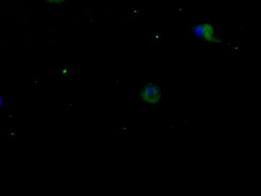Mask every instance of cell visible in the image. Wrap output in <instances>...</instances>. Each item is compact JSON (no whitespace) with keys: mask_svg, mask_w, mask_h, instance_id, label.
Instances as JSON below:
<instances>
[{"mask_svg":"<svg viewBox=\"0 0 261 196\" xmlns=\"http://www.w3.org/2000/svg\"><path fill=\"white\" fill-rule=\"evenodd\" d=\"M160 90L159 88L154 84H147L141 92L142 99L149 103H156L160 97Z\"/></svg>","mask_w":261,"mask_h":196,"instance_id":"cell-1","label":"cell"},{"mask_svg":"<svg viewBox=\"0 0 261 196\" xmlns=\"http://www.w3.org/2000/svg\"><path fill=\"white\" fill-rule=\"evenodd\" d=\"M2 99L1 96H0V109H1V106H2Z\"/></svg>","mask_w":261,"mask_h":196,"instance_id":"cell-4","label":"cell"},{"mask_svg":"<svg viewBox=\"0 0 261 196\" xmlns=\"http://www.w3.org/2000/svg\"><path fill=\"white\" fill-rule=\"evenodd\" d=\"M48 2H51V3H59L63 1L64 0H46Z\"/></svg>","mask_w":261,"mask_h":196,"instance_id":"cell-3","label":"cell"},{"mask_svg":"<svg viewBox=\"0 0 261 196\" xmlns=\"http://www.w3.org/2000/svg\"><path fill=\"white\" fill-rule=\"evenodd\" d=\"M201 31L200 34L207 40L212 41V36H213V30L212 26L209 24H205L199 29Z\"/></svg>","mask_w":261,"mask_h":196,"instance_id":"cell-2","label":"cell"}]
</instances>
